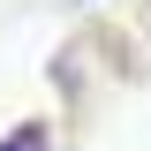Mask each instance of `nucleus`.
Segmentation results:
<instances>
[{
  "instance_id": "f257e3e1",
  "label": "nucleus",
  "mask_w": 151,
  "mask_h": 151,
  "mask_svg": "<svg viewBox=\"0 0 151 151\" xmlns=\"http://www.w3.org/2000/svg\"><path fill=\"white\" fill-rule=\"evenodd\" d=\"M0 151H53V121H45V113H30V121H15V129L0 136Z\"/></svg>"
},
{
  "instance_id": "f03ea898",
  "label": "nucleus",
  "mask_w": 151,
  "mask_h": 151,
  "mask_svg": "<svg viewBox=\"0 0 151 151\" xmlns=\"http://www.w3.org/2000/svg\"><path fill=\"white\" fill-rule=\"evenodd\" d=\"M76 8H91V0H76Z\"/></svg>"
}]
</instances>
